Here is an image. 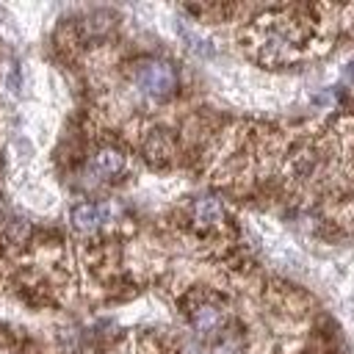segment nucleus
<instances>
[{"label": "nucleus", "mask_w": 354, "mask_h": 354, "mask_svg": "<svg viewBox=\"0 0 354 354\" xmlns=\"http://www.w3.org/2000/svg\"><path fill=\"white\" fill-rule=\"evenodd\" d=\"M136 86L147 94V97H155V100H163L169 97L174 88H177V69L171 61H163V58H147L136 66V75H133Z\"/></svg>", "instance_id": "f257e3e1"}, {"label": "nucleus", "mask_w": 354, "mask_h": 354, "mask_svg": "<svg viewBox=\"0 0 354 354\" xmlns=\"http://www.w3.org/2000/svg\"><path fill=\"white\" fill-rule=\"evenodd\" d=\"M221 321H224V313H221L216 304H199V307L191 313V324H194V329L202 332V335L216 332V329L221 326Z\"/></svg>", "instance_id": "20e7f679"}, {"label": "nucleus", "mask_w": 354, "mask_h": 354, "mask_svg": "<svg viewBox=\"0 0 354 354\" xmlns=\"http://www.w3.org/2000/svg\"><path fill=\"white\" fill-rule=\"evenodd\" d=\"M210 354H243V343H241V337H235V335H224V337L210 348Z\"/></svg>", "instance_id": "6e6552de"}, {"label": "nucleus", "mask_w": 354, "mask_h": 354, "mask_svg": "<svg viewBox=\"0 0 354 354\" xmlns=\"http://www.w3.org/2000/svg\"><path fill=\"white\" fill-rule=\"evenodd\" d=\"M177 30H180V36L188 41V47L194 50V53H199V55H213V47L205 41V39H199V36H194L183 22H177Z\"/></svg>", "instance_id": "0eeeda50"}, {"label": "nucleus", "mask_w": 354, "mask_h": 354, "mask_svg": "<svg viewBox=\"0 0 354 354\" xmlns=\"http://www.w3.org/2000/svg\"><path fill=\"white\" fill-rule=\"evenodd\" d=\"M113 205L111 202H102V205H94V202H80L72 207V227L80 230V232H91L97 230L108 216H113Z\"/></svg>", "instance_id": "f03ea898"}, {"label": "nucleus", "mask_w": 354, "mask_h": 354, "mask_svg": "<svg viewBox=\"0 0 354 354\" xmlns=\"http://www.w3.org/2000/svg\"><path fill=\"white\" fill-rule=\"evenodd\" d=\"M91 169H94V174H100V177H116V174L124 171V155H122L116 147H102V149L94 155Z\"/></svg>", "instance_id": "7ed1b4c3"}, {"label": "nucleus", "mask_w": 354, "mask_h": 354, "mask_svg": "<svg viewBox=\"0 0 354 354\" xmlns=\"http://www.w3.org/2000/svg\"><path fill=\"white\" fill-rule=\"evenodd\" d=\"M221 216H224V207L216 196H199L194 202V218L199 224H216V221H221Z\"/></svg>", "instance_id": "39448f33"}, {"label": "nucleus", "mask_w": 354, "mask_h": 354, "mask_svg": "<svg viewBox=\"0 0 354 354\" xmlns=\"http://www.w3.org/2000/svg\"><path fill=\"white\" fill-rule=\"evenodd\" d=\"M111 14H102V11H97V14H91V17H86V33L88 36H102V33H108L111 30Z\"/></svg>", "instance_id": "423d86ee"}]
</instances>
